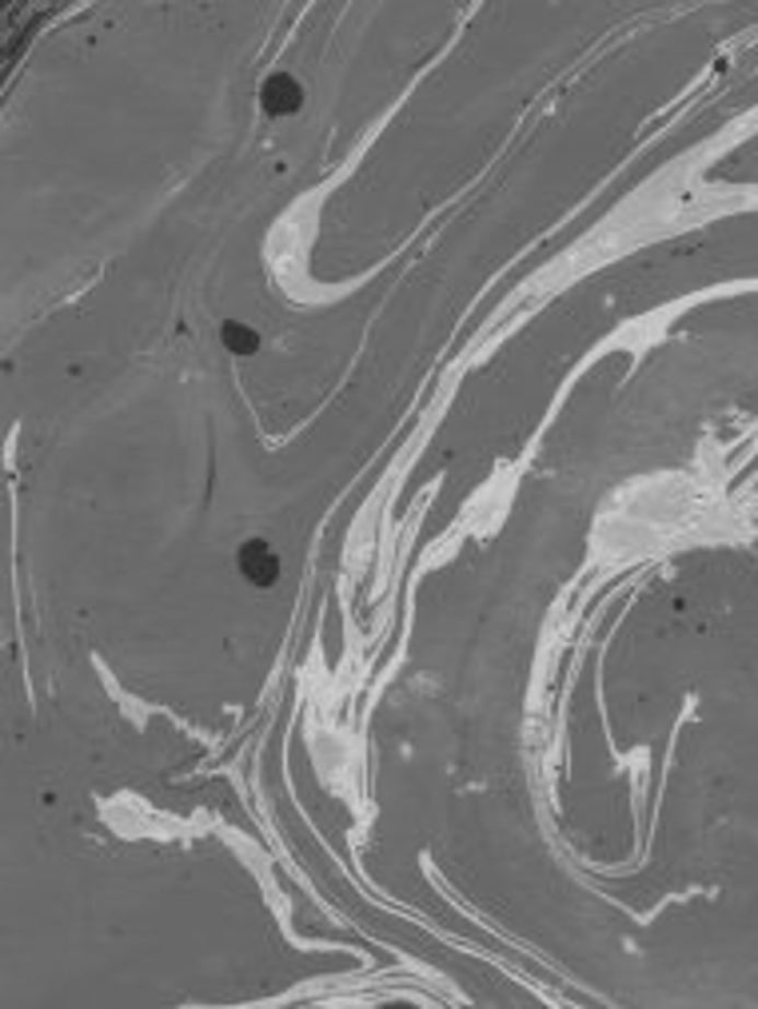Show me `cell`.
<instances>
[{
  "label": "cell",
  "mask_w": 758,
  "mask_h": 1009,
  "mask_svg": "<svg viewBox=\"0 0 758 1009\" xmlns=\"http://www.w3.org/2000/svg\"><path fill=\"white\" fill-rule=\"evenodd\" d=\"M220 340H224V348L232 355H252L256 348H260V336H256V328H248V324H224L220 328Z\"/></svg>",
  "instance_id": "3957f363"
},
{
  "label": "cell",
  "mask_w": 758,
  "mask_h": 1009,
  "mask_svg": "<svg viewBox=\"0 0 758 1009\" xmlns=\"http://www.w3.org/2000/svg\"><path fill=\"white\" fill-rule=\"evenodd\" d=\"M260 104H264V113L268 116H292L295 108L304 104V89H300L288 72H272V77L264 80Z\"/></svg>",
  "instance_id": "7a4b0ae2"
},
{
  "label": "cell",
  "mask_w": 758,
  "mask_h": 1009,
  "mask_svg": "<svg viewBox=\"0 0 758 1009\" xmlns=\"http://www.w3.org/2000/svg\"><path fill=\"white\" fill-rule=\"evenodd\" d=\"M240 571L256 587H272L276 578H280V555L264 539H252V543L240 547Z\"/></svg>",
  "instance_id": "6da1fadb"
}]
</instances>
